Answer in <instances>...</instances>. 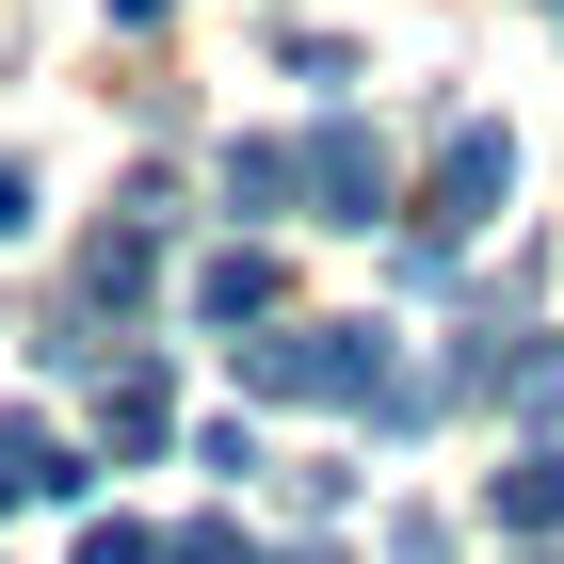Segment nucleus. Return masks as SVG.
<instances>
[{"label": "nucleus", "instance_id": "f257e3e1", "mask_svg": "<svg viewBox=\"0 0 564 564\" xmlns=\"http://www.w3.org/2000/svg\"><path fill=\"white\" fill-rule=\"evenodd\" d=\"M242 388L259 403H388V339L371 323H291V339H242Z\"/></svg>", "mask_w": 564, "mask_h": 564}, {"label": "nucleus", "instance_id": "f03ea898", "mask_svg": "<svg viewBox=\"0 0 564 564\" xmlns=\"http://www.w3.org/2000/svg\"><path fill=\"white\" fill-rule=\"evenodd\" d=\"M500 194H517V145H500V130H484V113H468V130L435 145V210H420V274L452 259V242H468V226L500 210Z\"/></svg>", "mask_w": 564, "mask_h": 564}, {"label": "nucleus", "instance_id": "7ed1b4c3", "mask_svg": "<svg viewBox=\"0 0 564 564\" xmlns=\"http://www.w3.org/2000/svg\"><path fill=\"white\" fill-rule=\"evenodd\" d=\"M306 194H323V226H371L388 210V145L355 130V113H323V130H306Z\"/></svg>", "mask_w": 564, "mask_h": 564}, {"label": "nucleus", "instance_id": "20e7f679", "mask_svg": "<svg viewBox=\"0 0 564 564\" xmlns=\"http://www.w3.org/2000/svg\"><path fill=\"white\" fill-rule=\"evenodd\" d=\"M484 517L500 532H564V452H517V468L484 484Z\"/></svg>", "mask_w": 564, "mask_h": 564}, {"label": "nucleus", "instance_id": "39448f33", "mask_svg": "<svg viewBox=\"0 0 564 564\" xmlns=\"http://www.w3.org/2000/svg\"><path fill=\"white\" fill-rule=\"evenodd\" d=\"M194 306H210V323H259V306H274V259H259V242L210 259V274H194Z\"/></svg>", "mask_w": 564, "mask_h": 564}, {"label": "nucleus", "instance_id": "423d86ee", "mask_svg": "<svg viewBox=\"0 0 564 564\" xmlns=\"http://www.w3.org/2000/svg\"><path fill=\"white\" fill-rule=\"evenodd\" d=\"M97 420H113V452H145V435H162V371H113V403H97Z\"/></svg>", "mask_w": 564, "mask_h": 564}, {"label": "nucleus", "instance_id": "0eeeda50", "mask_svg": "<svg viewBox=\"0 0 564 564\" xmlns=\"http://www.w3.org/2000/svg\"><path fill=\"white\" fill-rule=\"evenodd\" d=\"M82 564H177V549H162V532H130V517H97V532H82Z\"/></svg>", "mask_w": 564, "mask_h": 564}, {"label": "nucleus", "instance_id": "6e6552de", "mask_svg": "<svg viewBox=\"0 0 564 564\" xmlns=\"http://www.w3.org/2000/svg\"><path fill=\"white\" fill-rule=\"evenodd\" d=\"M177 564H259V549H242L226 517H194V532H177Z\"/></svg>", "mask_w": 564, "mask_h": 564}, {"label": "nucleus", "instance_id": "1a4fd4ad", "mask_svg": "<svg viewBox=\"0 0 564 564\" xmlns=\"http://www.w3.org/2000/svg\"><path fill=\"white\" fill-rule=\"evenodd\" d=\"M17 226H33V177H17V162H0V242H17Z\"/></svg>", "mask_w": 564, "mask_h": 564}]
</instances>
